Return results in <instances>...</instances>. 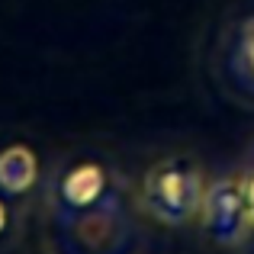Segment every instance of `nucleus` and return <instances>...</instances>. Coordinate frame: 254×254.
<instances>
[{
    "instance_id": "obj_1",
    "label": "nucleus",
    "mask_w": 254,
    "mask_h": 254,
    "mask_svg": "<svg viewBox=\"0 0 254 254\" xmlns=\"http://www.w3.org/2000/svg\"><path fill=\"white\" fill-rule=\"evenodd\" d=\"M55 225L71 232L74 254H135L138 196L103 158H74L49 193Z\"/></svg>"
},
{
    "instance_id": "obj_2",
    "label": "nucleus",
    "mask_w": 254,
    "mask_h": 254,
    "mask_svg": "<svg viewBox=\"0 0 254 254\" xmlns=\"http://www.w3.org/2000/svg\"><path fill=\"white\" fill-rule=\"evenodd\" d=\"M206 190L209 184H206L203 164L190 155H171L155 161L142 174L135 196L145 219L177 229V225H190L193 219H199Z\"/></svg>"
},
{
    "instance_id": "obj_3",
    "label": "nucleus",
    "mask_w": 254,
    "mask_h": 254,
    "mask_svg": "<svg viewBox=\"0 0 254 254\" xmlns=\"http://www.w3.org/2000/svg\"><path fill=\"white\" fill-rule=\"evenodd\" d=\"M199 225L203 232L219 245V248H242L251 235V206L245 199L242 174H229L209 184L199 209Z\"/></svg>"
},
{
    "instance_id": "obj_4",
    "label": "nucleus",
    "mask_w": 254,
    "mask_h": 254,
    "mask_svg": "<svg viewBox=\"0 0 254 254\" xmlns=\"http://www.w3.org/2000/svg\"><path fill=\"white\" fill-rule=\"evenodd\" d=\"M225 84L235 100L254 106V13L225 32Z\"/></svg>"
},
{
    "instance_id": "obj_5",
    "label": "nucleus",
    "mask_w": 254,
    "mask_h": 254,
    "mask_svg": "<svg viewBox=\"0 0 254 254\" xmlns=\"http://www.w3.org/2000/svg\"><path fill=\"white\" fill-rule=\"evenodd\" d=\"M39 180V158L29 145H6L0 151V193L26 196Z\"/></svg>"
},
{
    "instance_id": "obj_6",
    "label": "nucleus",
    "mask_w": 254,
    "mask_h": 254,
    "mask_svg": "<svg viewBox=\"0 0 254 254\" xmlns=\"http://www.w3.org/2000/svg\"><path fill=\"white\" fill-rule=\"evenodd\" d=\"M19 235V216L10 206V199L0 196V251H6Z\"/></svg>"
},
{
    "instance_id": "obj_7",
    "label": "nucleus",
    "mask_w": 254,
    "mask_h": 254,
    "mask_svg": "<svg viewBox=\"0 0 254 254\" xmlns=\"http://www.w3.org/2000/svg\"><path fill=\"white\" fill-rule=\"evenodd\" d=\"M242 187H245V199L251 206V216H254V168L242 174Z\"/></svg>"
},
{
    "instance_id": "obj_8",
    "label": "nucleus",
    "mask_w": 254,
    "mask_h": 254,
    "mask_svg": "<svg viewBox=\"0 0 254 254\" xmlns=\"http://www.w3.org/2000/svg\"><path fill=\"white\" fill-rule=\"evenodd\" d=\"M251 225H254V216H251Z\"/></svg>"
}]
</instances>
